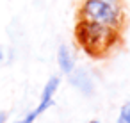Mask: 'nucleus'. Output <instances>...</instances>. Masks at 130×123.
<instances>
[{"label":"nucleus","instance_id":"1a4fd4ad","mask_svg":"<svg viewBox=\"0 0 130 123\" xmlns=\"http://www.w3.org/2000/svg\"><path fill=\"white\" fill-rule=\"evenodd\" d=\"M116 123H126V121H125L123 118H118V119H116Z\"/></svg>","mask_w":130,"mask_h":123},{"label":"nucleus","instance_id":"6e6552de","mask_svg":"<svg viewBox=\"0 0 130 123\" xmlns=\"http://www.w3.org/2000/svg\"><path fill=\"white\" fill-rule=\"evenodd\" d=\"M4 59H6V50H4V47H0V63Z\"/></svg>","mask_w":130,"mask_h":123},{"label":"nucleus","instance_id":"0eeeda50","mask_svg":"<svg viewBox=\"0 0 130 123\" xmlns=\"http://www.w3.org/2000/svg\"><path fill=\"white\" fill-rule=\"evenodd\" d=\"M6 121H7V112L0 111V123H6Z\"/></svg>","mask_w":130,"mask_h":123},{"label":"nucleus","instance_id":"423d86ee","mask_svg":"<svg viewBox=\"0 0 130 123\" xmlns=\"http://www.w3.org/2000/svg\"><path fill=\"white\" fill-rule=\"evenodd\" d=\"M119 118H123L126 123H130V103H125L119 111Z\"/></svg>","mask_w":130,"mask_h":123},{"label":"nucleus","instance_id":"7ed1b4c3","mask_svg":"<svg viewBox=\"0 0 130 123\" xmlns=\"http://www.w3.org/2000/svg\"><path fill=\"white\" fill-rule=\"evenodd\" d=\"M70 75V82L82 93V95H93V80L89 77V73L84 70V68H78V70H73Z\"/></svg>","mask_w":130,"mask_h":123},{"label":"nucleus","instance_id":"f257e3e1","mask_svg":"<svg viewBox=\"0 0 130 123\" xmlns=\"http://www.w3.org/2000/svg\"><path fill=\"white\" fill-rule=\"evenodd\" d=\"M75 36H77L78 45L86 52H89L91 55H103L118 41L116 29L98 25L93 22H84V20H78L77 29H75Z\"/></svg>","mask_w":130,"mask_h":123},{"label":"nucleus","instance_id":"9d476101","mask_svg":"<svg viewBox=\"0 0 130 123\" xmlns=\"http://www.w3.org/2000/svg\"><path fill=\"white\" fill-rule=\"evenodd\" d=\"M91 123H100V121H91Z\"/></svg>","mask_w":130,"mask_h":123},{"label":"nucleus","instance_id":"20e7f679","mask_svg":"<svg viewBox=\"0 0 130 123\" xmlns=\"http://www.w3.org/2000/svg\"><path fill=\"white\" fill-rule=\"evenodd\" d=\"M57 64H59V70L64 75H68L75 70V57L66 45H61L57 48Z\"/></svg>","mask_w":130,"mask_h":123},{"label":"nucleus","instance_id":"f03ea898","mask_svg":"<svg viewBox=\"0 0 130 123\" xmlns=\"http://www.w3.org/2000/svg\"><path fill=\"white\" fill-rule=\"evenodd\" d=\"M78 18L119 30L123 23V11L118 0H82Z\"/></svg>","mask_w":130,"mask_h":123},{"label":"nucleus","instance_id":"39448f33","mask_svg":"<svg viewBox=\"0 0 130 123\" xmlns=\"http://www.w3.org/2000/svg\"><path fill=\"white\" fill-rule=\"evenodd\" d=\"M54 105V100H39V103L32 109V111H29L23 118H20L18 121H14V123H34L43 112H46L50 107Z\"/></svg>","mask_w":130,"mask_h":123}]
</instances>
